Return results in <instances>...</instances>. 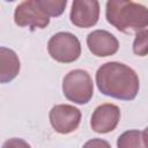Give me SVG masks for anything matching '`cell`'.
Wrapping results in <instances>:
<instances>
[{
    "instance_id": "cell-1",
    "label": "cell",
    "mask_w": 148,
    "mask_h": 148,
    "mask_svg": "<svg viewBox=\"0 0 148 148\" xmlns=\"http://www.w3.org/2000/svg\"><path fill=\"white\" fill-rule=\"evenodd\" d=\"M96 83L102 94L124 101L135 98L139 91L136 73L125 64L117 61L106 62L97 69Z\"/></svg>"
},
{
    "instance_id": "cell-2",
    "label": "cell",
    "mask_w": 148,
    "mask_h": 148,
    "mask_svg": "<svg viewBox=\"0 0 148 148\" xmlns=\"http://www.w3.org/2000/svg\"><path fill=\"white\" fill-rule=\"evenodd\" d=\"M106 20L119 31L128 32L148 25V8L141 3L125 0L106 2Z\"/></svg>"
},
{
    "instance_id": "cell-3",
    "label": "cell",
    "mask_w": 148,
    "mask_h": 148,
    "mask_svg": "<svg viewBox=\"0 0 148 148\" xmlns=\"http://www.w3.org/2000/svg\"><path fill=\"white\" fill-rule=\"evenodd\" d=\"M62 91L67 99L76 104H86L94 94L92 80L87 71H71L62 81Z\"/></svg>"
},
{
    "instance_id": "cell-4",
    "label": "cell",
    "mask_w": 148,
    "mask_h": 148,
    "mask_svg": "<svg viewBox=\"0 0 148 148\" xmlns=\"http://www.w3.org/2000/svg\"><path fill=\"white\" fill-rule=\"evenodd\" d=\"M50 56L58 62H73L81 54V44L71 32H58L53 35L49 43Z\"/></svg>"
},
{
    "instance_id": "cell-5",
    "label": "cell",
    "mask_w": 148,
    "mask_h": 148,
    "mask_svg": "<svg viewBox=\"0 0 148 148\" xmlns=\"http://www.w3.org/2000/svg\"><path fill=\"white\" fill-rule=\"evenodd\" d=\"M81 121V112L73 105L58 104L50 111V123L56 132L68 134L77 128Z\"/></svg>"
},
{
    "instance_id": "cell-6",
    "label": "cell",
    "mask_w": 148,
    "mask_h": 148,
    "mask_svg": "<svg viewBox=\"0 0 148 148\" xmlns=\"http://www.w3.org/2000/svg\"><path fill=\"white\" fill-rule=\"evenodd\" d=\"M14 21L18 27L45 28L50 18L39 7L37 0H25L21 2L14 13Z\"/></svg>"
},
{
    "instance_id": "cell-7",
    "label": "cell",
    "mask_w": 148,
    "mask_h": 148,
    "mask_svg": "<svg viewBox=\"0 0 148 148\" xmlns=\"http://www.w3.org/2000/svg\"><path fill=\"white\" fill-rule=\"evenodd\" d=\"M99 16V2L96 0H75L72 3L71 21L79 28L96 24Z\"/></svg>"
},
{
    "instance_id": "cell-8",
    "label": "cell",
    "mask_w": 148,
    "mask_h": 148,
    "mask_svg": "<svg viewBox=\"0 0 148 148\" xmlns=\"http://www.w3.org/2000/svg\"><path fill=\"white\" fill-rule=\"evenodd\" d=\"M120 119V110L117 105L105 103L97 106L91 116V128L96 133H108L113 131Z\"/></svg>"
},
{
    "instance_id": "cell-9",
    "label": "cell",
    "mask_w": 148,
    "mask_h": 148,
    "mask_svg": "<svg viewBox=\"0 0 148 148\" xmlns=\"http://www.w3.org/2000/svg\"><path fill=\"white\" fill-rule=\"evenodd\" d=\"M87 45L90 52L97 57H109L119 49L118 39L106 30H95L87 37Z\"/></svg>"
},
{
    "instance_id": "cell-10",
    "label": "cell",
    "mask_w": 148,
    "mask_h": 148,
    "mask_svg": "<svg viewBox=\"0 0 148 148\" xmlns=\"http://www.w3.org/2000/svg\"><path fill=\"white\" fill-rule=\"evenodd\" d=\"M20 71V60L16 53L7 47L0 49V82L6 83L16 77Z\"/></svg>"
},
{
    "instance_id": "cell-11",
    "label": "cell",
    "mask_w": 148,
    "mask_h": 148,
    "mask_svg": "<svg viewBox=\"0 0 148 148\" xmlns=\"http://www.w3.org/2000/svg\"><path fill=\"white\" fill-rule=\"evenodd\" d=\"M118 148H146L143 142V135L138 130H131L124 132L117 140Z\"/></svg>"
},
{
    "instance_id": "cell-12",
    "label": "cell",
    "mask_w": 148,
    "mask_h": 148,
    "mask_svg": "<svg viewBox=\"0 0 148 148\" xmlns=\"http://www.w3.org/2000/svg\"><path fill=\"white\" fill-rule=\"evenodd\" d=\"M37 2L47 16L61 15L67 5L66 0H37Z\"/></svg>"
},
{
    "instance_id": "cell-13",
    "label": "cell",
    "mask_w": 148,
    "mask_h": 148,
    "mask_svg": "<svg viewBox=\"0 0 148 148\" xmlns=\"http://www.w3.org/2000/svg\"><path fill=\"white\" fill-rule=\"evenodd\" d=\"M133 52L140 57L148 54V29L136 32L133 42Z\"/></svg>"
},
{
    "instance_id": "cell-14",
    "label": "cell",
    "mask_w": 148,
    "mask_h": 148,
    "mask_svg": "<svg viewBox=\"0 0 148 148\" xmlns=\"http://www.w3.org/2000/svg\"><path fill=\"white\" fill-rule=\"evenodd\" d=\"M2 148H31V147L24 140L17 139V138H13V139L7 140L2 145Z\"/></svg>"
},
{
    "instance_id": "cell-15",
    "label": "cell",
    "mask_w": 148,
    "mask_h": 148,
    "mask_svg": "<svg viewBox=\"0 0 148 148\" xmlns=\"http://www.w3.org/2000/svg\"><path fill=\"white\" fill-rule=\"evenodd\" d=\"M83 148H111L110 143L102 139H91L83 145Z\"/></svg>"
},
{
    "instance_id": "cell-16",
    "label": "cell",
    "mask_w": 148,
    "mask_h": 148,
    "mask_svg": "<svg viewBox=\"0 0 148 148\" xmlns=\"http://www.w3.org/2000/svg\"><path fill=\"white\" fill-rule=\"evenodd\" d=\"M142 135H143V142H145V145H146V148H148V127L145 128Z\"/></svg>"
}]
</instances>
